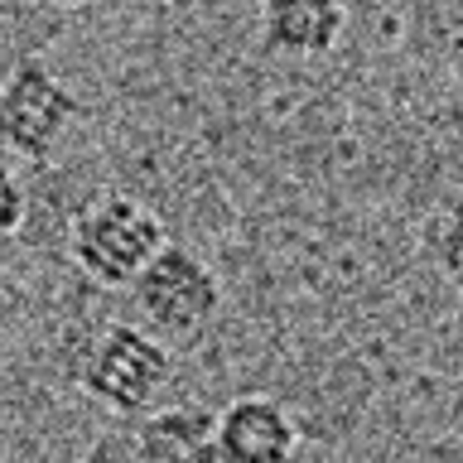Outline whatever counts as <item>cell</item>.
Masks as SVG:
<instances>
[{
  "label": "cell",
  "mask_w": 463,
  "mask_h": 463,
  "mask_svg": "<svg viewBox=\"0 0 463 463\" xmlns=\"http://www.w3.org/2000/svg\"><path fill=\"white\" fill-rule=\"evenodd\" d=\"M165 246V222L126 194H101L72 217L68 256L97 285H136V275Z\"/></svg>",
  "instance_id": "1"
},
{
  "label": "cell",
  "mask_w": 463,
  "mask_h": 463,
  "mask_svg": "<svg viewBox=\"0 0 463 463\" xmlns=\"http://www.w3.org/2000/svg\"><path fill=\"white\" fill-rule=\"evenodd\" d=\"M82 101L39 58H20L0 82V150L29 165H49L63 136L78 126Z\"/></svg>",
  "instance_id": "2"
},
{
  "label": "cell",
  "mask_w": 463,
  "mask_h": 463,
  "mask_svg": "<svg viewBox=\"0 0 463 463\" xmlns=\"http://www.w3.org/2000/svg\"><path fill=\"white\" fill-rule=\"evenodd\" d=\"M169 376H174V357L150 328L111 324L87 347L78 382L111 415H145L159 391L169 386Z\"/></svg>",
  "instance_id": "3"
},
{
  "label": "cell",
  "mask_w": 463,
  "mask_h": 463,
  "mask_svg": "<svg viewBox=\"0 0 463 463\" xmlns=\"http://www.w3.org/2000/svg\"><path fill=\"white\" fill-rule=\"evenodd\" d=\"M136 309L145 314L150 333L165 338H194L222 309V280L203 256L188 246H159L155 260L136 275Z\"/></svg>",
  "instance_id": "4"
},
{
  "label": "cell",
  "mask_w": 463,
  "mask_h": 463,
  "mask_svg": "<svg viewBox=\"0 0 463 463\" xmlns=\"http://www.w3.org/2000/svg\"><path fill=\"white\" fill-rule=\"evenodd\" d=\"M299 420L275 396H237L217 411V458L222 463H295Z\"/></svg>",
  "instance_id": "5"
},
{
  "label": "cell",
  "mask_w": 463,
  "mask_h": 463,
  "mask_svg": "<svg viewBox=\"0 0 463 463\" xmlns=\"http://www.w3.org/2000/svg\"><path fill=\"white\" fill-rule=\"evenodd\" d=\"M347 29V0H260V43L280 58H324Z\"/></svg>",
  "instance_id": "6"
},
{
  "label": "cell",
  "mask_w": 463,
  "mask_h": 463,
  "mask_svg": "<svg viewBox=\"0 0 463 463\" xmlns=\"http://www.w3.org/2000/svg\"><path fill=\"white\" fill-rule=\"evenodd\" d=\"M136 463H222L217 458V415L203 405L145 411L136 430Z\"/></svg>",
  "instance_id": "7"
},
{
  "label": "cell",
  "mask_w": 463,
  "mask_h": 463,
  "mask_svg": "<svg viewBox=\"0 0 463 463\" xmlns=\"http://www.w3.org/2000/svg\"><path fill=\"white\" fill-rule=\"evenodd\" d=\"M430 260L454 289H463V194L449 198L439 217L430 222Z\"/></svg>",
  "instance_id": "8"
},
{
  "label": "cell",
  "mask_w": 463,
  "mask_h": 463,
  "mask_svg": "<svg viewBox=\"0 0 463 463\" xmlns=\"http://www.w3.org/2000/svg\"><path fill=\"white\" fill-rule=\"evenodd\" d=\"M29 217V188L5 159H0V241H10Z\"/></svg>",
  "instance_id": "9"
},
{
  "label": "cell",
  "mask_w": 463,
  "mask_h": 463,
  "mask_svg": "<svg viewBox=\"0 0 463 463\" xmlns=\"http://www.w3.org/2000/svg\"><path fill=\"white\" fill-rule=\"evenodd\" d=\"M449 82H454V97L463 101V29L449 39Z\"/></svg>",
  "instance_id": "10"
},
{
  "label": "cell",
  "mask_w": 463,
  "mask_h": 463,
  "mask_svg": "<svg viewBox=\"0 0 463 463\" xmlns=\"http://www.w3.org/2000/svg\"><path fill=\"white\" fill-rule=\"evenodd\" d=\"M39 5H53V10H82V5H92V0H39Z\"/></svg>",
  "instance_id": "11"
}]
</instances>
